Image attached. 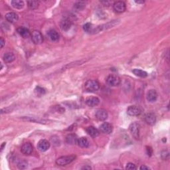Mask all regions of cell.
Instances as JSON below:
<instances>
[{"label": "cell", "mask_w": 170, "mask_h": 170, "mask_svg": "<svg viewBox=\"0 0 170 170\" xmlns=\"http://www.w3.org/2000/svg\"><path fill=\"white\" fill-rule=\"evenodd\" d=\"M85 90L89 92H95L100 89V84L96 80H89L84 84Z\"/></svg>", "instance_id": "6da1fadb"}, {"label": "cell", "mask_w": 170, "mask_h": 170, "mask_svg": "<svg viewBox=\"0 0 170 170\" xmlns=\"http://www.w3.org/2000/svg\"><path fill=\"white\" fill-rule=\"evenodd\" d=\"M76 157L75 155H68V156H62L56 160V165L59 166H64L69 165L70 163H72L73 161L75 160Z\"/></svg>", "instance_id": "7a4b0ae2"}, {"label": "cell", "mask_w": 170, "mask_h": 170, "mask_svg": "<svg viewBox=\"0 0 170 170\" xmlns=\"http://www.w3.org/2000/svg\"><path fill=\"white\" fill-rule=\"evenodd\" d=\"M106 83L111 86H118L121 83L120 78L116 75H109L106 79Z\"/></svg>", "instance_id": "3957f363"}, {"label": "cell", "mask_w": 170, "mask_h": 170, "mask_svg": "<svg viewBox=\"0 0 170 170\" xmlns=\"http://www.w3.org/2000/svg\"><path fill=\"white\" fill-rule=\"evenodd\" d=\"M118 21L116 20V21H112L110 23H108L106 24L100 25V26H98L97 28H96V29L93 30L92 32H94V33H96L101 32V31L110 29V28H112L113 27H114L115 25H117L118 24Z\"/></svg>", "instance_id": "277c9868"}, {"label": "cell", "mask_w": 170, "mask_h": 170, "mask_svg": "<svg viewBox=\"0 0 170 170\" xmlns=\"http://www.w3.org/2000/svg\"><path fill=\"white\" fill-rule=\"evenodd\" d=\"M130 132L136 140H138L140 138V125L136 122L132 123L130 126Z\"/></svg>", "instance_id": "5b68a950"}, {"label": "cell", "mask_w": 170, "mask_h": 170, "mask_svg": "<svg viewBox=\"0 0 170 170\" xmlns=\"http://www.w3.org/2000/svg\"><path fill=\"white\" fill-rule=\"evenodd\" d=\"M32 39L33 42L36 45H40L43 42V37L39 31H34L32 33Z\"/></svg>", "instance_id": "8992f818"}, {"label": "cell", "mask_w": 170, "mask_h": 170, "mask_svg": "<svg viewBox=\"0 0 170 170\" xmlns=\"http://www.w3.org/2000/svg\"><path fill=\"white\" fill-rule=\"evenodd\" d=\"M141 113V110L137 106H130L127 108V114L131 117H136Z\"/></svg>", "instance_id": "52a82bcc"}, {"label": "cell", "mask_w": 170, "mask_h": 170, "mask_svg": "<svg viewBox=\"0 0 170 170\" xmlns=\"http://www.w3.org/2000/svg\"><path fill=\"white\" fill-rule=\"evenodd\" d=\"M113 8L116 12L121 13H123L126 11V6L125 3L124 1H116L114 4H113Z\"/></svg>", "instance_id": "ba28073f"}, {"label": "cell", "mask_w": 170, "mask_h": 170, "mask_svg": "<svg viewBox=\"0 0 170 170\" xmlns=\"http://www.w3.org/2000/svg\"><path fill=\"white\" fill-rule=\"evenodd\" d=\"M51 144L47 140H41L37 144V148L41 152H46L49 149Z\"/></svg>", "instance_id": "9c48e42d"}, {"label": "cell", "mask_w": 170, "mask_h": 170, "mask_svg": "<svg viewBox=\"0 0 170 170\" xmlns=\"http://www.w3.org/2000/svg\"><path fill=\"white\" fill-rule=\"evenodd\" d=\"M108 117V112L104 109H98L95 113V117L100 121L106 120Z\"/></svg>", "instance_id": "30bf717a"}, {"label": "cell", "mask_w": 170, "mask_h": 170, "mask_svg": "<svg viewBox=\"0 0 170 170\" xmlns=\"http://www.w3.org/2000/svg\"><path fill=\"white\" fill-rule=\"evenodd\" d=\"M100 130L104 134H110L112 132L113 127L111 124L108 122H104L100 126Z\"/></svg>", "instance_id": "8fae6325"}, {"label": "cell", "mask_w": 170, "mask_h": 170, "mask_svg": "<svg viewBox=\"0 0 170 170\" xmlns=\"http://www.w3.org/2000/svg\"><path fill=\"white\" fill-rule=\"evenodd\" d=\"M158 92H156V90L154 89H151L149 90V91L147 93L146 95V98L149 103H154L158 99Z\"/></svg>", "instance_id": "7c38bea8"}, {"label": "cell", "mask_w": 170, "mask_h": 170, "mask_svg": "<svg viewBox=\"0 0 170 170\" xmlns=\"http://www.w3.org/2000/svg\"><path fill=\"white\" fill-rule=\"evenodd\" d=\"M21 152L24 155H30L33 152V146L30 142H26L23 144V145L21 146Z\"/></svg>", "instance_id": "4fadbf2b"}, {"label": "cell", "mask_w": 170, "mask_h": 170, "mask_svg": "<svg viewBox=\"0 0 170 170\" xmlns=\"http://www.w3.org/2000/svg\"><path fill=\"white\" fill-rule=\"evenodd\" d=\"M100 103V99L96 96H90L86 100V104L90 107H95L98 106Z\"/></svg>", "instance_id": "5bb4252c"}, {"label": "cell", "mask_w": 170, "mask_h": 170, "mask_svg": "<svg viewBox=\"0 0 170 170\" xmlns=\"http://www.w3.org/2000/svg\"><path fill=\"white\" fill-rule=\"evenodd\" d=\"M144 120L149 125L153 126L156 122V117H155L154 113H148V114H146Z\"/></svg>", "instance_id": "9a60e30c"}, {"label": "cell", "mask_w": 170, "mask_h": 170, "mask_svg": "<svg viewBox=\"0 0 170 170\" xmlns=\"http://www.w3.org/2000/svg\"><path fill=\"white\" fill-rule=\"evenodd\" d=\"M23 120L32 122L35 123H40V124H47L48 120H45V119H42L40 118L37 117H23L21 118Z\"/></svg>", "instance_id": "2e32d148"}, {"label": "cell", "mask_w": 170, "mask_h": 170, "mask_svg": "<svg viewBox=\"0 0 170 170\" xmlns=\"http://www.w3.org/2000/svg\"><path fill=\"white\" fill-rule=\"evenodd\" d=\"M72 26V22L70 21V19H63V20H61L60 23V27L62 30L63 31H68L70 29V27Z\"/></svg>", "instance_id": "e0dca14e"}, {"label": "cell", "mask_w": 170, "mask_h": 170, "mask_svg": "<svg viewBox=\"0 0 170 170\" xmlns=\"http://www.w3.org/2000/svg\"><path fill=\"white\" fill-rule=\"evenodd\" d=\"M5 19H7V21L11 23H15L18 21L19 16L15 13L10 12L5 15Z\"/></svg>", "instance_id": "ac0fdd59"}, {"label": "cell", "mask_w": 170, "mask_h": 170, "mask_svg": "<svg viewBox=\"0 0 170 170\" xmlns=\"http://www.w3.org/2000/svg\"><path fill=\"white\" fill-rule=\"evenodd\" d=\"M86 131L88 133V134L92 138L98 137L100 134V132L98 131V130L96 129L94 126H89L86 128Z\"/></svg>", "instance_id": "d6986e66"}, {"label": "cell", "mask_w": 170, "mask_h": 170, "mask_svg": "<svg viewBox=\"0 0 170 170\" xmlns=\"http://www.w3.org/2000/svg\"><path fill=\"white\" fill-rule=\"evenodd\" d=\"M48 37H49V39L53 42H56L59 40V38H60V35L58 33V32L56 31L54 29H51L48 32Z\"/></svg>", "instance_id": "ffe728a7"}, {"label": "cell", "mask_w": 170, "mask_h": 170, "mask_svg": "<svg viewBox=\"0 0 170 170\" xmlns=\"http://www.w3.org/2000/svg\"><path fill=\"white\" fill-rule=\"evenodd\" d=\"M3 59L5 63H11L15 59V56L13 53L8 52L4 54L3 56Z\"/></svg>", "instance_id": "44dd1931"}, {"label": "cell", "mask_w": 170, "mask_h": 170, "mask_svg": "<svg viewBox=\"0 0 170 170\" xmlns=\"http://www.w3.org/2000/svg\"><path fill=\"white\" fill-rule=\"evenodd\" d=\"M77 144L79 146L81 147V148H89L90 146V142H89V140L85 137H82V138H78Z\"/></svg>", "instance_id": "7402d4cb"}, {"label": "cell", "mask_w": 170, "mask_h": 170, "mask_svg": "<svg viewBox=\"0 0 170 170\" xmlns=\"http://www.w3.org/2000/svg\"><path fill=\"white\" fill-rule=\"evenodd\" d=\"M78 139V138L75 134H69L66 138V141L68 144H70V145H75V144H77Z\"/></svg>", "instance_id": "603a6c76"}, {"label": "cell", "mask_w": 170, "mask_h": 170, "mask_svg": "<svg viewBox=\"0 0 170 170\" xmlns=\"http://www.w3.org/2000/svg\"><path fill=\"white\" fill-rule=\"evenodd\" d=\"M18 33L23 38H28L30 36V32L28 29L25 27H19L18 29Z\"/></svg>", "instance_id": "cb8c5ba5"}, {"label": "cell", "mask_w": 170, "mask_h": 170, "mask_svg": "<svg viewBox=\"0 0 170 170\" xmlns=\"http://www.w3.org/2000/svg\"><path fill=\"white\" fill-rule=\"evenodd\" d=\"M11 4L14 8L18 10H21L24 7V2L21 0H13Z\"/></svg>", "instance_id": "d4e9b609"}, {"label": "cell", "mask_w": 170, "mask_h": 170, "mask_svg": "<svg viewBox=\"0 0 170 170\" xmlns=\"http://www.w3.org/2000/svg\"><path fill=\"white\" fill-rule=\"evenodd\" d=\"M132 72L136 76H139V77H141V78H146L148 75V73L144 71V70H141V69H134L132 70Z\"/></svg>", "instance_id": "484cf974"}, {"label": "cell", "mask_w": 170, "mask_h": 170, "mask_svg": "<svg viewBox=\"0 0 170 170\" xmlns=\"http://www.w3.org/2000/svg\"><path fill=\"white\" fill-rule=\"evenodd\" d=\"M28 7L31 10H35L39 7V2L37 1H27Z\"/></svg>", "instance_id": "4316f807"}, {"label": "cell", "mask_w": 170, "mask_h": 170, "mask_svg": "<svg viewBox=\"0 0 170 170\" xmlns=\"http://www.w3.org/2000/svg\"><path fill=\"white\" fill-rule=\"evenodd\" d=\"M86 7V2L85 1H77L75 4V7L78 10H82Z\"/></svg>", "instance_id": "83f0119b"}, {"label": "cell", "mask_w": 170, "mask_h": 170, "mask_svg": "<svg viewBox=\"0 0 170 170\" xmlns=\"http://www.w3.org/2000/svg\"><path fill=\"white\" fill-rule=\"evenodd\" d=\"M18 168L20 169H25L28 167V163L25 160L20 161L18 164Z\"/></svg>", "instance_id": "f1b7e54d"}, {"label": "cell", "mask_w": 170, "mask_h": 170, "mask_svg": "<svg viewBox=\"0 0 170 170\" xmlns=\"http://www.w3.org/2000/svg\"><path fill=\"white\" fill-rule=\"evenodd\" d=\"M35 92L37 93V95H43L45 93V90L44 89H42V88L37 86L36 87L35 89Z\"/></svg>", "instance_id": "f546056e"}, {"label": "cell", "mask_w": 170, "mask_h": 170, "mask_svg": "<svg viewBox=\"0 0 170 170\" xmlns=\"http://www.w3.org/2000/svg\"><path fill=\"white\" fill-rule=\"evenodd\" d=\"M126 169L128 170H134V169H136V166L135 164L132 163H128L126 165Z\"/></svg>", "instance_id": "4dcf8cb0"}, {"label": "cell", "mask_w": 170, "mask_h": 170, "mask_svg": "<svg viewBox=\"0 0 170 170\" xmlns=\"http://www.w3.org/2000/svg\"><path fill=\"white\" fill-rule=\"evenodd\" d=\"M92 24L90 23H87L85 25H84L83 26V29L86 32H90V29H91V27Z\"/></svg>", "instance_id": "1f68e13d"}, {"label": "cell", "mask_w": 170, "mask_h": 170, "mask_svg": "<svg viewBox=\"0 0 170 170\" xmlns=\"http://www.w3.org/2000/svg\"><path fill=\"white\" fill-rule=\"evenodd\" d=\"M166 155H167V156L169 157V152H167V151H164L163 153H162V154H161V156H162V158L163 157V159H165L166 160Z\"/></svg>", "instance_id": "d6a6232c"}, {"label": "cell", "mask_w": 170, "mask_h": 170, "mask_svg": "<svg viewBox=\"0 0 170 170\" xmlns=\"http://www.w3.org/2000/svg\"><path fill=\"white\" fill-rule=\"evenodd\" d=\"M141 170H145V169H146V170H148V169H150V168H149V167H148V166H141V167H140V168Z\"/></svg>", "instance_id": "836d02e7"}, {"label": "cell", "mask_w": 170, "mask_h": 170, "mask_svg": "<svg viewBox=\"0 0 170 170\" xmlns=\"http://www.w3.org/2000/svg\"><path fill=\"white\" fill-rule=\"evenodd\" d=\"M102 4H103L104 6H109L110 4V1H102Z\"/></svg>", "instance_id": "e575fe53"}, {"label": "cell", "mask_w": 170, "mask_h": 170, "mask_svg": "<svg viewBox=\"0 0 170 170\" xmlns=\"http://www.w3.org/2000/svg\"><path fill=\"white\" fill-rule=\"evenodd\" d=\"M147 152H148V155H151L152 154V149L151 148H148V149H147Z\"/></svg>", "instance_id": "d590c367"}, {"label": "cell", "mask_w": 170, "mask_h": 170, "mask_svg": "<svg viewBox=\"0 0 170 170\" xmlns=\"http://www.w3.org/2000/svg\"><path fill=\"white\" fill-rule=\"evenodd\" d=\"M0 43H1V48L4 47V45H5V41H4V39H3L2 37L1 38V41H0Z\"/></svg>", "instance_id": "8d00e7d4"}, {"label": "cell", "mask_w": 170, "mask_h": 170, "mask_svg": "<svg viewBox=\"0 0 170 170\" xmlns=\"http://www.w3.org/2000/svg\"><path fill=\"white\" fill-rule=\"evenodd\" d=\"M91 167H90V166H84L83 167V168H82V169H88V170H90V169H91Z\"/></svg>", "instance_id": "74e56055"}, {"label": "cell", "mask_w": 170, "mask_h": 170, "mask_svg": "<svg viewBox=\"0 0 170 170\" xmlns=\"http://www.w3.org/2000/svg\"><path fill=\"white\" fill-rule=\"evenodd\" d=\"M4 146H5V143L4 142V143H3V144L1 145V151H2L3 149H4Z\"/></svg>", "instance_id": "f35d334b"}, {"label": "cell", "mask_w": 170, "mask_h": 170, "mask_svg": "<svg viewBox=\"0 0 170 170\" xmlns=\"http://www.w3.org/2000/svg\"><path fill=\"white\" fill-rule=\"evenodd\" d=\"M136 2L137 4H144V1H136Z\"/></svg>", "instance_id": "ab89813d"}]
</instances>
